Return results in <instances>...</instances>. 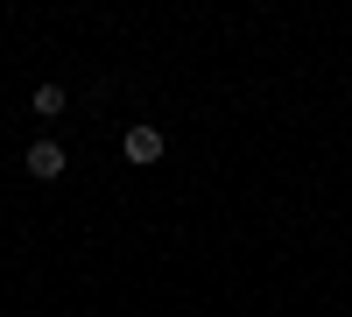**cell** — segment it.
<instances>
[{
  "label": "cell",
  "mask_w": 352,
  "mask_h": 317,
  "mask_svg": "<svg viewBox=\"0 0 352 317\" xmlns=\"http://www.w3.org/2000/svg\"><path fill=\"white\" fill-rule=\"evenodd\" d=\"M120 149H127V162H141V169H148V162H162V134H155V127H127V141H120Z\"/></svg>",
  "instance_id": "cell-2"
},
{
  "label": "cell",
  "mask_w": 352,
  "mask_h": 317,
  "mask_svg": "<svg viewBox=\"0 0 352 317\" xmlns=\"http://www.w3.org/2000/svg\"><path fill=\"white\" fill-rule=\"evenodd\" d=\"M28 113H36V120H56V113H71V92H64V85H36Z\"/></svg>",
  "instance_id": "cell-3"
},
{
  "label": "cell",
  "mask_w": 352,
  "mask_h": 317,
  "mask_svg": "<svg viewBox=\"0 0 352 317\" xmlns=\"http://www.w3.org/2000/svg\"><path fill=\"white\" fill-rule=\"evenodd\" d=\"M21 169H28L36 184H50V177H64V169H71V155H64V141H36V149L21 155Z\"/></svg>",
  "instance_id": "cell-1"
}]
</instances>
